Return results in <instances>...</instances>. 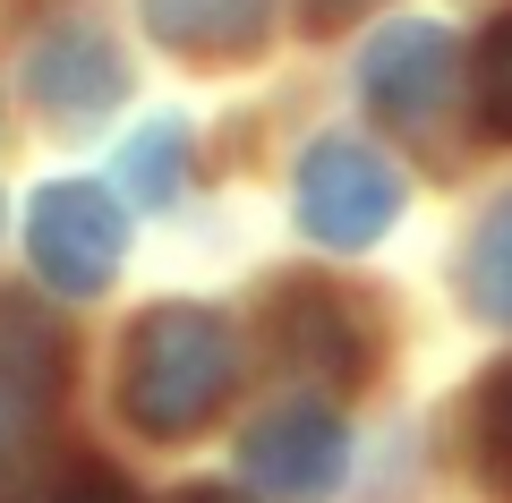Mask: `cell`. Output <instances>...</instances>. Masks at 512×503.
I'll return each mask as SVG.
<instances>
[{
    "label": "cell",
    "instance_id": "15",
    "mask_svg": "<svg viewBox=\"0 0 512 503\" xmlns=\"http://www.w3.org/2000/svg\"><path fill=\"white\" fill-rule=\"evenodd\" d=\"M350 9H359V0H308V18L325 26V18H350Z\"/></svg>",
    "mask_w": 512,
    "mask_h": 503
},
{
    "label": "cell",
    "instance_id": "12",
    "mask_svg": "<svg viewBox=\"0 0 512 503\" xmlns=\"http://www.w3.org/2000/svg\"><path fill=\"white\" fill-rule=\"evenodd\" d=\"M470 103H478V128H487V137H512V18H495L487 43H478Z\"/></svg>",
    "mask_w": 512,
    "mask_h": 503
},
{
    "label": "cell",
    "instance_id": "13",
    "mask_svg": "<svg viewBox=\"0 0 512 503\" xmlns=\"http://www.w3.org/2000/svg\"><path fill=\"white\" fill-rule=\"evenodd\" d=\"M180 120H146L137 137H128V162H120V180H128V197H171V180H180Z\"/></svg>",
    "mask_w": 512,
    "mask_h": 503
},
{
    "label": "cell",
    "instance_id": "6",
    "mask_svg": "<svg viewBox=\"0 0 512 503\" xmlns=\"http://www.w3.org/2000/svg\"><path fill=\"white\" fill-rule=\"evenodd\" d=\"M60 401V333L35 299H0V469L35 444V427Z\"/></svg>",
    "mask_w": 512,
    "mask_h": 503
},
{
    "label": "cell",
    "instance_id": "7",
    "mask_svg": "<svg viewBox=\"0 0 512 503\" xmlns=\"http://www.w3.org/2000/svg\"><path fill=\"white\" fill-rule=\"evenodd\" d=\"M359 86H367V103H376L393 128L436 120L444 94H453V43H444V26H427V18H393L376 43H367Z\"/></svg>",
    "mask_w": 512,
    "mask_h": 503
},
{
    "label": "cell",
    "instance_id": "5",
    "mask_svg": "<svg viewBox=\"0 0 512 503\" xmlns=\"http://www.w3.org/2000/svg\"><path fill=\"white\" fill-rule=\"evenodd\" d=\"M239 469H248L256 486H274V495H333L350 469V435L333 410H274V418H256L248 435H239Z\"/></svg>",
    "mask_w": 512,
    "mask_h": 503
},
{
    "label": "cell",
    "instance_id": "3",
    "mask_svg": "<svg viewBox=\"0 0 512 503\" xmlns=\"http://www.w3.org/2000/svg\"><path fill=\"white\" fill-rule=\"evenodd\" d=\"M265 350H274L291 376L325 384V393H350V384H367V367H376V324H367V307L342 299V290L291 282L265 307Z\"/></svg>",
    "mask_w": 512,
    "mask_h": 503
},
{
    "label": "cell",
    "instance_id": "1",
    "mask_svg": "<svg viewBox=\"0 0 512 503\" xmlns=\"http://www.w3.org/2000/svg\"><path fill=\"white\" fill-rule=\"evenodd\" d=\"M239 384V333L214 307H146L128 333V367H120V410L146 435H197L205 418L231 401Z\"/></svg>",
    "mask_w": 512,
    "mask_h": 503
},
{
    "label": "cell",
    "instance_id": "16",
    "mask_svg": "<svg viewBox=\"0 0 512 503\" xmlns=\"http://www.w3.org/2000/svg\"><path fill=\"white\" fill-rule=\"evenodd\" d=\"M188 503H248V495H231V486H197Z\"/></svg>",
    "mask_w": 512,
    "mask_h": 503
},
{
    "label": "cell",
    "instance_id": "11",
    "mask_svg": "<svg viewBox=\"0 0 512 503\" xmlns=\"http://www.w3.org/2000/svg\"><path fill=\"white\" fill-rule=\"evenodd\" d=\"M470 452H478V469H487L495 495H512V359L495 367V376L478 384V401H470Z\"/></svg>",
    "mask_w": 512,
    "mask_h": 503
},
{
    "label": "cell",
    "instance_id": "2",
    "mask_svg": "<svg viewBox=\"0 0 512 503\" xmlns=\"http://www.w3.org/2000/svg\"><path fill=\"white\" fill-rule=\"evenodd\" d=\"M402 214V180L393 162L359 137H316L299 154V222H308L325 248H376Z\"/></svg>",
    "mask_w": 512,
    "mask_h": 503
},
{
    "label": "cell",
    "instance_id": "14",
    "mask_svg": "<svg viewBox=\"0 0 512 503\" xmlns=\"http://www.w3.org/2000/svg\"><path fill=\"white\" fill-rule=\"evenodd\" d=\"M43 503H128V486H120V478H103V469H77V478H60Z\"/></svg>",
    "mask_w": 512,
    "mask_h": 503
},
{
    "label": "cell",
    "instance_id": "10",
    "mask_svg": "<svg viewBox=\"0 0 512 503\" xmlns=\"http://www.w3.org/2000/svg\"><path fill=\"white\" fill-rule=\"evenodd\" d=\"M461 290H470V307H478L487 324H512V197L478 222L470 265H461Z\"/></svg>",
    "mask_w": 512,
    "mask_h": 503
},
{
    "label": "cell",
    "instance_id": "8",
    "mask_svg": "<svg viewBox=\"0 0 512 503\" xmlns=\"http://www.w3.org/2000/svg\"><path fill=\"white\" fill-rule=\"evenodd\" d=\"M120 52H111L94 26H52V35L26 43V103L52 111V120H94V111L120 103Z\"/></svg>",
    "mask_w": 512,
    "mask_h": 503
},
{
    "label": "cell",
    "instance_id": "4",
    "mask_svg": "<svg viewBox=\"0 0 512 503\" xmlns=\"http://www.w3.org/2000/svg\"><path fill=\"white\" fill-rule=\"evenodd\" d=\"M26 248H35V265H43L52 290L94 299V290L120 273L128 222H120V205H111L94 180H60V188H43L35 214H26Z\"/></svg>",
    "mask_w": 512,
    "mask_h": 503
},
{
    "label": "cell",
    "instance_id": "9",
    "mask_svg": "<svg viewBox=\"0 0 512 503\" xmlns=\"http://www.w3.org/2000/svg\"><path fill=\"white\" fill-rule=\"evenodd\" d=\"M171 52H248L265 35V0H137Z\"/></svg>",
    "mask_w": 512,
    "mask_h": 503
}]
</instances>
